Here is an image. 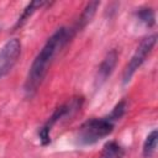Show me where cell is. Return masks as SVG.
Wrapping results in <instances>:
<instances>
[{
  "instance_id": "cell-10",
  "label": "cell",
  "mask_w": 158,
  "mask_h": 158,
  "mask_svg": "<svg viewBox=\"0 0 158 158\" xmlns=\"http://www.w3.org/2000/svg\"><path fill=\"white\" fill-rule=\"evenodd\" d=\"M43 5H46V1H31L25 9H23V11H22V14L20 15V17H19V20L16 21V23H15V26H14V28L16 30V28H19V27H21L28 19H30V16L36 11V10H38L41 6H43Z\"/></svg>"
},
{
  "instance_id": "cell-5",
  "label": "cell",
  "mask_w": 158,
  "mask_h": 158,
  "mask_svg": "<svg viewBox=\"0 0 158 158\" xmlns=\"http://www.w3.org/2000/svg\"><path fill=\"white\" fill-rule=\"evenodd\" d=\"M21 54V42L19 38H11L0 48V79L6 74L16 64L19 57Z\"/></svg>"
},
{
  "instance_id": "cell-8",
  "label": "cell",
  "mask_w": 158,
  "mask_h": 158,
  "mask_svg": "<svg viewBox=\"0 0 158 158\" xmlns=\"http://www.w3.org/2000/svg\"><path fill=\"white\" fill-rule=\"evenodd\" d=\"M125 154V149L115 141H109L104 144L99 158H122Z\"/></svg>"
},
{
  "instance_id": "cell-4",
  "label": "cell",
  "mask_w": 158,
  "mask_h": 158,
  "mask_svg": "<svg viewBox=\"0 0 158 158\" xmlns=\"http://www.w3.org/2000/svg\"><path fill=\"white\" fill-rule=\"evenodd\" d=\"M156 42H157V35H151L139 42V44L137 46L130 62L126 64V67L123 69V74H122V83L123 84L130 83L131 78L135 75L137 69L143 64V62L146 60L148 54L152 52Z\"/></svg>"
},
{
  "instance_id": "cell-2",
  "label": "cell",
  "mask_w": 158,
  "mask_h": 158,
  "mask_svg": "<svg viewBox=\"0 0 158 158\" xmlns=\"http://www.w3.org/2000/svg\"><path fill=\"white\" fill-rule=\"evenodd\" d=\"M115 127V121L110 116L90 118L81 123L77 131V142L80 146H90L109 136Z\"/></svg>"
},
{
  "instance_id": "cell-9",
  "label": "cell",
  "mask_w": 158,
  "mask_h": 158,
  "mask_svg": "<svg viewBox=\"0 0 158 158\" xmlns=\"http://www.w3.org/2000/svg\"><path fill=\"white\" fill-rule=\"evenodd\" d=\"M157 142H158V132L157 130H153L148 133L143 143L142 154L144 158H152L154 156L156 149H157Z\"/></svg>"
},
{
  "instance_id": "cell-11",
  "label": "cell",
  "mask_w": 158,
  "mask_h": 158,
  "mask_svg": "<svg viewBox=\"0 0 158 158\" xmlns=\"http://www.w3.org/2000/svg\"><path fill=\"white\" fill-rule=\"evenodd\" d=\"M137 19L144 23V26L147 27H152L156 23V16H154V11L152 7H144V9H139L136 12Z\"/></svg>"
},
{
  "instance_id": "cell-1",
  "label": "cell",
  "mask_w": 158,
  "mask_h": 158,
  "mask_svg": "<svg viewBox=\"0 0 158 158\" xmlns=\"http://www.w3.org/2000/svg\"><path fill=\"white\" fill-rule=\"evenodd\" d=\"M74 35L75 33L73 32L72 28L60 27L47 40L42 49L35 57L25 80L23 88H25V93L28 96H32L37 91V89L42 84L48 72V67L52 59L74 37Z\"/></svg>"
},
{
  "instance_id": "cell-3",
  "label": "cell",
  "mask_w": 158,
  "mask_h": 158,
  "mask_svg": "<svg viewBox=\"0 0 158 158\" xmlns=\"http://www.w3.org/2000/svg\"><path fill=\"white\" fill-rule=\"evenodd\" d=\"M81 104H83V98L81 96H75V98H72L69 101H67L65 104L58 106L54 112L51 115V117L47 120V122L38 130V138H40V142L43 144V146H47L49 142H51V137H49V133L52 131V127L59 121L62 120L63 117L68 116V115H72L73 112H75L77 110H79L81 107Z\"/></svg>"
},
{
  "instance_id": "cell-6",
  "label": "cell",
  "mask_w": 158,
  "mask_h": 158,
  "mask_svg": "<svg viewBox=\"0 0 158 158\" xmlns=\"http://www.w3.org/2000/svg\"><path fill=\"white\" fill-rule=\"evenodd\" d=\"M117 58H118V54H117L116 49H111L110 52L106 53V56L101 60V63L98 68V72H96V77H95V86L96 88H100L112 74V72L117 64Z\"/></svg>"
},
{
  "instance_id": "cell-7",
  "label": "cell",
  "mask_w": 158,
  "mask_h": 158,
  "mask_svg": "<svg viewBox=\"0 0 158 158\" xmlns=\"http://www.w3.org/2000/svg\"><path fill=\"white\" fill-rule=\"evenodd\" d=\"M99 5H100L99 1H90L89 4H86V6L84 7V10H83V12H81L78 22L75 23L74 27H72V30H73L74 33H77L78 31H81L91 21V19L94 17V15H95L96 9H98Z\"/></svg>"
}]
</instances>
